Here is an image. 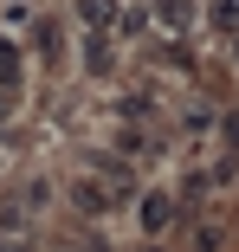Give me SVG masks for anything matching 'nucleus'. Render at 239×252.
Segmentation results:
<instances>
[{
  "instance_id": "nucleus-11",
  "label": "nucleus",
  "mask_w": 239,
  "mask_h": 252,
  "mask_svg": "<svg viewBox=\"0 0 239 252\" xmlns=\"http://www.w3.org/2000/svg\"><path fill=\"white\" fill-rule=\"evenodd\" d=\"M187 252H220V226H194V239H187Z\"/></svg>"
},
{
  "instance_id": "nucleus-12",
  "label": "nucleus",
  "mask_w": 239,
  "mask_h": 252,
  "mask_svg": "<svg viewBox=\"0 0 239 252\" xmlns=\"http://www.w3.org/2000/svg\"><path fill=\"white\" fill-rule=\"evenodd\" d=\"M220 142H226V156H239V110L220 117Z\"/></svg>"
},
{
  "instance_id": "nucleus-9",
  "label": "nucleus",
  "mask_w": 239,
  "mask_h": 252,
  "mask_svg": "<svg viewBox=\"0 0 239 252\" xmlns=\"http://www.w3.org/2000/svg\"><path fill=\"white\" fill-rule=\"evenodd\" d=\"M84 65L97 71V78H110V65H117V52H110V39H90V52H84Z\"/></svg>"
},
{
  "instance_id": "nucleus-7",
  "label": "nucleus",
  "mask_w": 239,
  "mask_h": 252,
  "mask_svg": "<svg viewBox=\"0 0 239 252\" xmlns=\"http://www.w3.org/2000/svg\"><path fill=\"white\" fill-rule=\"evenodd\" d=\"M201 13H207V26H213V32H239V0H207Z\"/></svg>"
},
{
  "instance_id": "nucleus-13",
  "label": "nucleus",
  "mask_w": 239,
  "mask_h": 252,
  "mask_svg": "<svg viewBox=\"0 0 239 252\" xmlns=\"http://www.w3.org/2000/svg\"><path fill=\"white\" fill-rule=\"evenodd\" d=\"M226 59H233V71H239V32H226Z\"/></svg>"
},
{
  "instance_id": "nucleus-5",
  "label": "nucleus",
  "mask_w": 239,
  "mask_h": 252,
  "mask_svg": "<svg viewBox=\"0 0 239 252\" xmlns=\"http://www.w3.org/2000/svg\"><path fill=\"white\" fill-rule=\"evenodd\" d=\"M32 52H39L45 71H59V65H65V26H59V20H39V26H32Z\"/></svg>"
},
{
  "instance_id": "nucleus-4",
  "label": "nucleus",
  "mask_w": 239,
  "mask_h": 252,
  "mask_svg": "<svg viewBox=\"0 0 239 252\" xmlns=\"http://www.w3.org/2000/svg\"><path fill=\"white\" fill-rule=\"evenodd\" d=\"M110 200H117V188H104L97 175L71 181V207H78V214H90V220H104V214H110Z\"/></svg>"
},
{
  "instance_id": "nucleus-15",
  "label": "nucleus",
  "mask_w": 239,
  "mask_h": 252,
  "mask_svg": "<svg viewBox=\"0 0 239 252\" xmlns=\"http://www.w3.org/2000/svg\"><path fill=\"white\" fill-rule=\"evenodd\" d=\"M149 252H155V246H149Z\"/></svg>"
},
{
  "instance_id": "nucleus-10",
  "label": "nucleus",
  "mask_w": 239,
  "mask_h": 252,
  "mask_svg": "<svg viewBox=\"0 0 239 252\" xmlns=\"http://www.w3.org/2000/svg\"><path fill=\"white\" fill-rule=\"evenodd\" d=\"M207 194V175L194 168V175H181V188H175V200H181V207H187V200H201Z\"/></svg>"
},
{
  "instance_id": "nucleus-14",
  "label": "nucleus",
  "mask_w": 239,
  "mask_h": 252,
  "mask_svg": "<svg viewBox=\"0 0 239 252\" xmlns=\"http://www.w3.org/2000/svg\"><path fill=\"white\" fill-rule=\"evenodd\" d=\"M84 252H110V246H104V239H97V233H90V239H84Z\"/></svg>"
},
{
  "instance_id": "nucleus-1",
  "label": "nucleus",
  "mask_w": 239,
  "mask_h": 252,
  "mask_svg": "<svg viewBox=\"0 0 239 252\" xmlns=\"http://www.w3.org/2000/svg\"><path fill=\"white\" fill-rule=\"evenodd\" d=\"M175 220H181V200H175L168 188H142V194H136V233H142V239H168Z\"/></svg>"
},
{
  "instance_id": "nucleus-2",
  "label": "nucleus",
  "mask_w": 239,
  "mask_h": 252,
  "mask_svg": "<svg viewBox=\"0 0 239 252\" xmlns=\"http://www.w3.org/2000/svg\"><path fill=\"white\" fill-rule=\"evenodd\" d=\"M78 26H84L90 39H110V32L123 26V0H78Z\"/></svg>"
},
{
  "instance_id": "nucleus-3",
  "label": "nucleus",
  "mask_w": 239,
  "mask_h": 252,
  "mask_svg": "<svg viewBox=\"0 0 239 252\" xmlns=\"http://www.w3.org/2000/svg\"><path fill=\"white\" fill-rule=\"evenodd\" d=\"M194 20H201V0H149V26L162 32H194Z\"/></svg>"
},
{
  "instance_id": "nucleus-8",
  "label": "nucleus",
  "mask_w": 239,
  "mask_h": 252,
  "mask_svg": "<svg viewBox=\"0 0 239 252\" xmlns=\"http://www.w3.org/2000/svg\"><path fill=\"white\" fill-rule=\"evenodd\" d=\"M0 84H13V91L26 84V65H20V45L13 39H0Z\"/></svg>"
},
{
  "instance_id": "nucleus-6",
  "label": "nucleus",
  "mask_w": 239,
  "mask_h": 252,
  "mask_svg": "<svg viewBox=\"0 0 239 252\" xmlns=\"http://www.w3.org/2000/svg\"><path fill=\"white\" fill-rule=\"evenodd\" d=\"M117 156H123V162H155V156H162V142H149L136 123H123V129H117Z\"/></svg>"
}]
</instances>
